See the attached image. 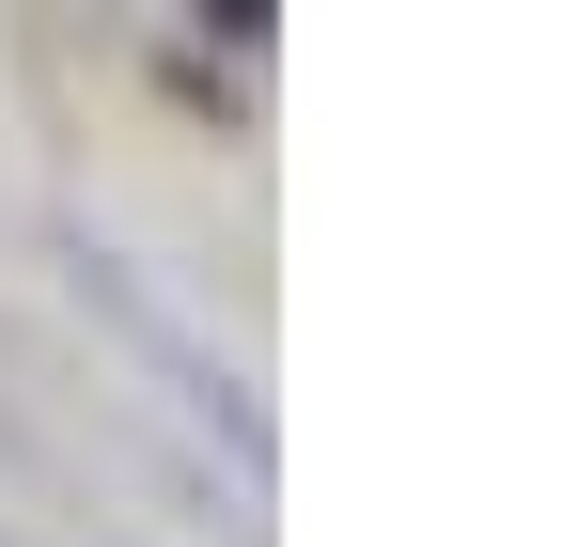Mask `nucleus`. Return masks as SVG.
<instances>
[{
  "instance_id": "obj_1",
  "label": "nucleus",
  "mask_w": 563,
  "mask_h": 547,
  "mask_svg": "<svg viewBox=\"0 0 563 547\" xmlns=\"http://www.w3.org/2000/svg\"><path fill=\"white\" fill-rule=\"evenodd\" d=\"M63 282H79V298H95V313L125 328V345H141V360H157V391H173V406H188V423H203V438H220V454L251 469V485H266V406L235 391V360H203V345H188V313H173L157 282H141V266H125V250H95V235H63Z\"/></svg>"
}]
</instances>
